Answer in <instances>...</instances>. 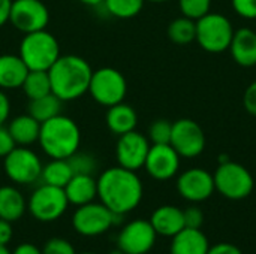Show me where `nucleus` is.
Returning a JSON list of instances; mask_svg holds the SVG:
<instances>
[{
    "instance_id": "37",
    "label": "nucleus",
    "mask_w": 256,
    "mask_h": 254,
    "mask_svg": "<svg viewBox=\"0 0 256 254\" xmlns=\"http://www.w3.org/2000/svg\"><path fill=\"white\" fill-rule=\"evenodd\" d=\"M243 105L250 115L256 117V79L246 88L243 96Z\"/></svg>"
},
{
    "instance_id": "7",
    "label": "nucleus",
    "mask_w": 256,
    "mask_h": 254,
    "mask_svg": "<svg viewBox=\"0 0 256 254\" xmlns=\"http://www.w3.org/2000/svg\"><path fill=\"white\" fill-rule=\"evenodd\" d=\"M122 219L123 216L114 214L102 202L93 201L90 204L76 207V211L72 216V226L76 234L87 238H94L108 232Z\"/></svg>"
},
{
    "instance_id": "47",
    "label": "nucleus",
    "mask_w": 256,
    "mask_h": 254,
    "mask_svg": "<svg viewBox=\"0 0 256 254\" xmlns=\"http://www.w3.org/2000/svg\"><path fill=\"white\" fill-rule=\"evenodd\" d=\"M76 254H96V253H90V252H86V253H76Z\"/></svg>"
},
{
    "instance_id": "22",
    "label": "nucleus",
    "mask_w": 256,
    "mask_h": 254,
    "mask_svg": "<svg viewBox=\"0 0 256 254\" xmlns=\"http://www.w3.org/2000/svg\"><path fill=\"white\" fill-rule=\"evenodd\" d=\"M105 121H106L108 129L114 135L120 136V135L135 130V127L138 124V115L130 105L120 102V103L108 108Z\"/></svg>"
},
{
    "instance_id": "33",
    "label": "nucleus",
    "mask_w": 256,
    "mask_h": 254,
    "mask_svg": "<svg viewBox=\"0 0 256 254\" xmlns=\"http://www.w3.org/2000/svg\"><path fill=\"white\" fill-rule=\"evenodd\" d=\"M42 254H76L75 247L64 238H51L48 240L44 247Z\"/></svg>"
},
{
    "instance_id": "8",
    "label": "nucleus",
    "mask_w": 256,
    "mask_h": 254,
    "mask_svg": "<svg viewBox=\"0 0 256 254\" xmlns=\"http://www.w3.org/2000/svg\"><path fill=\"white\" fill-rule=\"evenodd\" d=\"M87 93L96 103L110 108L124 100L128 82L120 70L114 67H100L93 70Z\"/></svg>"
},
{
    "instance_id": "36",
    "label": "nucleus",
    "mask_w": 256,
    "mask_h": 254,
    "mask_svg": "<svg viewBox=\"0 0 256 254\" xmlns=\"http://www.w3.org/2000/svg\"><path fill=\"white\" fill-rule=\"evenodd\" d=\"M15 147H16V144H15V141L12 139V136H10L8 127L0 126V157L8 156Z\"/></svg>"
},
{
    "instance_id": "24",
    "label": "nucleus",
    "mask_w": 256,
    "mask_h": 254,
    "mask_svg": "<svg viewBox=\"0 0 256 254\" xmlns=\"http://www.w3.org/2000/svg\"><path fill=\"white\" fill-rule=\"evenodd\" d=\"M26 211H27V201L24 199L22 193L16 187L2 186L0 187V219L14 223L20 220Z\"/></svg>"
},
{
    "instance_id": "43",
    "label": "nucleus",
    "mask_w": 256,
    "mask_h": 254,
    "mask_svg": "<svg viewBox=\"0 0 256 254\" xmlns=\"http://www.w3.org/2000/svg\"><path fill=\"white\" fill-rule=\"evenodd\" d=\"M78 1H81L86 6H93V7H98V6L104 4V0H78Z\"/></svg>"
},
{
    "instance_id": "34",
    "label": "nucleus",
    "mask_w": 256,
    "mask_h": 254,
    "mask_svg": "<svg viewBox=\"0 0 256 254\" xmlns=\"http://www.w3.org/2000/svg\"><path fill=\"white\" fill-rule=\"evenodd\" d=\"M183 216H184V226L186 228L201 229V226L204 223V214H202L201 208L192 205V207L183 210Z\"/></svg>"
},
{
    "instance_id": "21",
    "label": "nucleus",
    "mask_w": 256,
    "mask_h": 254,
    "mask_svg": "<svg viewBox=\"0 0 256 254\" xmlns=\"http://www.w3.org/2000/svg\"><path fill=\"white\" fill-rule=\"evenodd\" d=\"M28 67L15 54H2L0 55V90H16L21 88Z\"/></svg>"
},
{
    "instance_id": "30",
    "label": "nucleus",
    "mask_w": 256,
    "mask_h": 254,
    "mask_svg": "<svg viewBox=\"0 0 256 254\" xmlns=\"http://www.w3.org/2000/svg\"><path fill=\"white\" fill-rule=\"evenodd\" d=\"M68 160L70 163V168H72L74 174L93 175L94 171H96V168H98V162H96L94 156H92L88 153H80V151H76Z\"/></svg>"
},
{
    "instance_id": "23",
    "label": "nucleus",
    "mask_w": 256,
    "mask_h": 254,
    "mask_svg": "<svg viewBox=\"0 0 256 254\" xmlns=\"http://www.w3.org/2000/svg\"><path fill=\"white\" fill-rule=\"evenodd\" d=\"M8 130L16 145L28 147V145L38 142L39 132H40V123L36 118H33L30 114H22L9 121Z\"/></svg>"
},
{
    "instance_id": "15",
    "label": "nucleus",
    "mask_w": 256,
    "mask_h": 254,
    "mask_svg": "<svg viewBox=\"0 0 256 254\" xmlns=\"http://www.w3.org/2000/svg\"><path fill=\"white\" fill-rule=\"evenodd\" d=\"M177 192L183 199L192 204L204 202L216 192L213 174L202 168H190L178 175Z\"/></svg>"
},
{
    "instance_id": "32",
    "label": "nucleus",
    "mask_w": 256,
    "mask_h": 254,
    "mask_svg": "<svg viewBox=\"0 0 256 254\" xmlns=\"http://www.w3.org/2000/svg\"><path fill=\"white\" fill-rule=\"evenodd\" d=\"M172 132V123L168 120H156L148 127V141L152 144H170Z\"/></svg>"
},
{
    "instance_id": "31",
    "label": "nucleus",
    "mask_w": 256,
    "mask_h": 254,
    "mask_svg": "<svg viewBox=\"0 0 256 254\" xmlns=\"http://www.w3.org/2000/svg\"><path fill=\"white\" fill-rule=\"evenodd\" d=\"M178 7L183 16L196 21L210 12L212 0H178Z\"/></svg>"
},
{
    "instance_id": "14",
    "label": "nucleus",
    "mask_w": 256,
    "mask_h": 254,
    "mask_svg": "<svg viewBox=\"0 0 256 254\" xmlns=\"http://www.w3.org/2000/svg\"><path fill=\"white\" fill-rule=\"evenodd\" d=\"M150 147L148 138L136 130L120 135L116 144V159L118 166L135 172L144 168Z\"/></svg>"
},
{
    "instance_id": "26",
    "label": "nucleus",
    "mask_w": 256,
    "mask_h": 254,
    "mask_svg": "<svg viewBox=\"0 0 256 254\" xmlns=\"http://www.w3.org/2000/svg\"><path fill=\"white\" fill-rule=\"evenodd\" d=\"M62 103L63 102L56 94L50 93V94L42 96L39 99L30 100V103H28V114L42 124L44 121H46V120L58 115V114H62Z\"/></svg>"
},
{
    "instance_id": "39",
    "label": "nucleus",
    "mask_w": 256,
    "mask_h": 254,
    "mask_svg": "<svg viewBox=\"0 0 256 254\" xmlns=\"http://www.w3.org/2000/svg\"><path fill=\"white\" fill-rule=\"evenodd\" d=\"M10 115V100L6 96L4 90H0V126H4Z\"/></svg>"
},
{
    "instance_id": "38",
    "label": "nucleus",
    "mask_w": 256,
    "mask_h": 254,
    "mask_svg": "<svg viewBox=\"0 0 256 254\" xmlns=\"http://www.w3.org/2000/svg\"><path fill=\"white\" fill-rule=\"evenodd\" d=\"M207 254H243V252L234 246V244H230V243H219V244H214V246H210Z\"/></svg>"
},
{
    "instance_id": "9",
    "label": "nucleus",
    "mask_w": 256,
    "mask_h": 254,
    "mask_svg": "<svg viewBox=\"0 0 256 254\" xmlns=\"http://www.w3.org/2000/svg\"><path fill=\"white\" fill-rule=\"evenodd\" d=\"M69 202L62 187L40 184L33 190L27 201V211L40 223H51L58 220L68 210Z\"/></svg>"
},
{
    "instance_id": "1",
    "label": "nucleus",
    "mask_w": 256,
    "mask_h": 254,
    "mask_svg": "<svg viewBox=\"0 0 256 254\" xmlns=\"http://www.w3.org/2000/svg\"><path fill=\"white\" fill-rule=\"evenodd\" d=\"M98 181V198L117 216H126L142 201L144 187L135 171L112 166L105 169Z\"/></svg>"
},
{
    "instance_id": "46",
    "label": "nucleus",
    "mask_w": 256,
    "mask_h": 254,
    "mask_svg": "<svg viewBox=\"0 0 256 254\" xmlns=\"http://www.w3.org/2000/svg\"><path fill=\"white\" fill-rule=\"evenodd\" d=\"M147 1H153V3H164V1H168V0H147Z\"/></svg>"
},
{
    "instance_id": "44",
    "label": "nucleus",
    "mask_w": 256,
    "mask_h": 254,
    "mask_svg": "<svg viewBox=\"0 0 256 254\" xmlns=\"http://www.w3.org/2000/svg\"><path fill=\"white\" fill-rule=\"evenodd\" d=\"M0 254H12L6 246H0Z\"/></svg>"
},
{
    "instance_id": "28",
    "label": "nucleus",
    "mask_w": 256,
    "mask_h": 254,
    "mask_svg": "<svg viewBox=\"0 0 256 254\" xmlns=\"http://www.w3.org/2000/svg\"><path fill=\"white\" fill-rule=\"evenodd\" d=\"M168 37L177 45H188L196 39V21L188 16L176 18L168 25Z\"/></svg>"
},
{
    "instance_id": "40",
    "label": "nucleus",
    "mask_w": 256,
    "mask_h": 254,
    "mask_svg": "<svg viewBox=\"0 0 256 254\" xmlns=\"http://www.w3.org/2000/svg\"><path fill=\"white\" fill-rule=\"evenodd\" d=\"M12 237H14L12 223L0 219V246H8L12 241Z\"/></svg>"
},
{
    "instance_id": "12",
    "label": "nucleus",
    "mask_w": 256,
    "mask_h": 254,
    "mask_svg": "<svg viewBox=\"0 0 256 254\" xmlns=\"http://www.w3.org/2000/svg\"><path fill=\"white\" fill-rule=\"evenodd\" d=\"M170 145L180 157L195 159L206 148V135L201 126L190 118H180L172 123Z\"/></svg>"
},
{
    "instance_id": "3",
    "label": "nucleus",
    "mask_w": 256,
    "mask_h": 254,
    "mask_svg": "<svg viewBox=\"0 0 256 254\" xmlns=\"http://www.w3.org/2000/svg\"><path fill=\"white\" fill-rule=\"evenodd\" d=\"M38 142L50 159H69L80 150L81 130L70 117L58 114L40 124Z\"/></svg>"
},
{
    "instance_id": "17",
    "label": "nucleus",
    "mask_w": 256,
    "mask_h": 254,
    "mask_svg": "<svg viewBox=\"0 0 256 254\" xmlns=\"http://www.w3.org/2000/svg\"><path fill=\"white\" fill-rule=\"evenodd\" d=\"M230 52L234 61L242 67L256 66V31L249 27H242L234 31Z\"/></svg>"
},
{
    "instance_id": "5",
    "label": "nucleus",
    "mask_w": 256,
    "mask_h": 254,
    "mask_svg": "<svg viewBox=\"0 0 256 254\" xmlns=\"http://www.w3.org/2000/svg\"><path fill=\"white\" fill-rule=\"evenodd\" d=\"M213 180L216 192L230 201L246 199L255 189V180L250 171L242 163L232 160L219 163L213 174Z\"/></svg>"
},
{
    "instance_id": "18",
    "label": "nucleus",
    "mask_w": 256,
    "mask_h": 254,
    "mask_svg": "<svg viewBox=\"0 0 256 254\" xmlns=\"http://www.w3.org/2000/svg\"><path fill=\"white\" fill-rule=\"evenodd\" d=\"M150 223L158 237L160 235L165 238H172L186 228L183 210L174 205H162L156 208L150 217Z\"/></svg>"
},
{
    "instance_id": "16",
    "label": "nucleus",
    "mask_w": 256,
    "mask_h": 254,
    "mask_svg": "<svg viewBox=\"0 0 256 254\" xmlns=\"http://www.w3.org/2000/svg\"><path fill=\"white\" fill-rule=\"evenodd\" d=\"M180 159L178 153L170 144H152L144 168L153 180L168 181L177 175Z\"/></svg>"
},
{
    "instance_id": "29",
    "label": "nucleus",
    "mask_w": 256,
    "mask_h": 254,
    "mask_svg": "<svg viewBox=\"0 0 256 254\" xmlns=\"http://www.w3.org/2000/svg\"><path fill=\"white\" fill-rule=\"evenodd\" d=\"M146 0H104V7L105 10L120 19H129L136 16L142 7H144Z\"/></svg>"
},
{
    "instance_id": "2",
    "label": "nucleus",
    "mask_w": 256,
    "mask_h": 254,
    "mask_svg": "<svg viewBox=\"0 0 256 254\" xmlns=\"http://www.w3.org/2000/svg\"><path fill=\"white\" fill-rule=\"evenodd\" d=\"M93 69L88 61L80 55H60L48 69L51 91L62 102H70L82 97L88 91Z\"/></svg>"
},
{
    "instance_id": "19",
    "label": "nucleus",
    "mask_w": 256,
    "mask_h": 254,
    "mask_svg": "<svg viewBox=\"0 0 256 254\" xmlns=\"http://www.w3.org/2000/svg\"><path fill=\"white\" fill-rule=\"evenodd\" d=\"M208 249V238L201 229L184 228L171 238L170 254H207Z\"/></svg>"
},
{
    "instance_id": "11",
    "label": "nucleus",
    "mask_w": 256,
    "mask_h": 254,
    "mask_svg": "<svg viewBox=\"0 0 256 254\" xmlns=\"http://www.w3.org/2000/svg\"><path fill=\"white\" fill-rule=\"evenodd\" d=\"M9 22L24 34L44 30L50 22V10L42 0H12Z\"/></svg>"
},
{
    "instance_id": "13",
    "label": "nucleus",
    "mask_w": 256,
    "mask_h": 254,
    "mask_svg": "<svg viewBox=\"0 0 256 254\" xmlns=\"http://www.w3.org/2000/svg\"><path fill=\"white\" fill-rule=\"evenodd\" d=\"M156 238L150 220L136 219L123 226L117 237V247L126 254H147L154 247Z\"/></svg>"
},
{
    "instance_id": "42",
    "label": "nucleus",
    "mask_w": 256,
    "mask_h": 254,
    "mask_svg": "<svg viewBox=\"0 0 256 254\" xmlns=\"http://www.w3.org/2000/svg\"><path fill=\"white\" fill-rule=\"evenodd\" d=\"M10 4H12V0H0V27L9 22Z\"/></svg>"
},
{
    "instance_id": "6",
    "label": "nucleus",
    "mask_w": 256,
    "mask_h": 254,
    "mask_svg": "<svg viewBox=\"0 0 256 254\" xmlns=\"http://www.w3.org/2000/svg\"><path fill=\"white\" fill-rule=\"evenodd\" d=\"M234 31L236 30L231 21L225 15L208 12L207 15L196 19L195 40L204 51L210 54H220L230 48Z\"/></svg>"
},
{
    "instance_id": "45",
    "label": "nucleus",
    "mask_w": 256,
    "mask_h": 254,
    "mask_svg": "<svg viewBox=\"0 0 256 254\" xmlns=\"http://www.w3.org/2000/svg\"><path fill=\"white\" fill-rule=\"evenodd\" d=\"M110 254H126V253H123L122 250H118V249H117V250H114V252H111V253H110Z\"/></svg>"
},
{
    "instance_id": "4",
    "label": "nucleus",
    "mask_w": 256,
    "mask_h": 254,
    "mask_svg": "<svg viewBox=\"0 0 256 254\" xmlns=\"http://www.w3.org/2000/svg\"><path fill=\"white\" fill-rule=\"evenodd\" d=\"M18 55L28 70H48L60 54V43L46 28L24 34L20 42Z\"/></svg>"
},
{
    "instance_id": "10",
    "label": "nucleus",
    "mask_w": 256,
    "mask_h": 254,
    "mask_svg": "<svg viewBox=\"0 0 256 254\" xmlns=\"http://www.w3.org/2000/svg\"><path fill=\"white\" fill-rule=\"evenodd\" d=\"M42 162L39 156L28 147L16 145L3 157V169L6 177L20 186H28L40 180Z\"/></svg>"
},
{
    "instance_id": "20",
    "label": "nucleus",
    "mask_w": 256,
    "mask_h": 254,
    "mask_svg": "<svg viewBox=\"0 0 256 254\" xmlns=\"http://www.w3.org/2000/svg\"><path fill=\"white\" fill-rule=\"evenodd\" d=\"M63 190L69 205L81 207L93 202L98 198V181L93 175L75 174Z\"/></svg>"
},
{
    "instance_id": "27",
    "label": "nucleus",
    "mask_w": 256,
    "mask_h": 254,
    "mask_svg": "<svg viewBox=\"0 0 256 254\" xmlns=\"http://www.w3.org/2000/svg\"><path fill=\"white\" fill-rule=\"evenodd\" d=\"M21 88L24 94L28 97V100L39 99L42 96L52 93L48 70H28Z\"/></svg>"
},
{
    "instance_id": "35",
    "label": "nucleus",
    "mask_w": 256,
    "mask_h": 254,
    "mask_svg": "<svg viewBox=\"0 0 256 254\" xmlns=\"http://www.w3.org/2000/svg\"><path fill=\"white\" fill-rule=\"evenodd\" d=\"M232 7L242 18L256 19V0H231Z\"/></svg>"
},
{
    "instance_id": "41",
    "label": "nucleus",
    "mask_w": 256,
    "mask_h": 254,
    "mask_svg": "<svg viewBox=\"0 0 256 254\" xmlns=\"http://www.w3.org/2000/svg\"><path fill=\"white\" fill-rule=\"evenodd\" d=\"M12 254H42V250L38 249L32 243H22V244L15 247V250L12 252Z\"/></svg>"
},
{
    "instance_id": "25",
    "label": "nucleus",
    "mask_w": 256,
    "mask_h": 254,
    "mask_svg": "<svg viewBox=\"0 0 256 254\" xmlns=\"http://www.w3.org/2000/svg\"><path fill=\"white\" fill-rule=\"evenodd\" d=\"M74 175L75 174L68 159H51L46 165L42 166L40 180L44 184L64 189Z\"/></svg>"
}]
</instances>
